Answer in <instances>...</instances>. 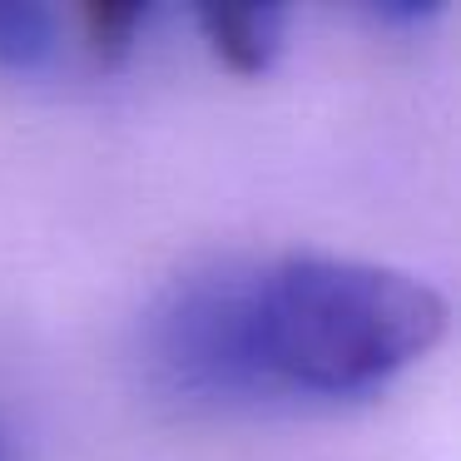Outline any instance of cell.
<instances>
[{
	"label": "cell",
	"instance_id": "6da1fadb",
	"mask_svg": "<svg viewBox=\"0 0 461 461\" xmlns=\"http://www.w3.org/2000/svg\"><path fill=\"white\" fill-rule=\"evenodd\" d=\"M447 298L387 263L278 253L179 273L140 322L159 397L203 411L332 407L382 392L447 338Z\"/></svg>",
	"mask_w": 461,
	"mask_h": 461
},
{
	"label": "cell",
	"instance_id": "7a4b0ae2",
	"mask_svg": "<svg viewBox=\"0 0 461 461\" xmlns=\"http://www.w3.org/2000/svg\"><path fill=\"white\" fill-rule=\"evenodd\" d=\"M213 60L233 75H263L283 50V11L273 5H209L194 15Z\"/></svg>",
	"mask_w": 461,
	"mask_h": 461
},
{
	"label": "cell",
	"instance_id": "3957f363",
	"mask_svg": "<svg viewBox=\"0 0 461 461\" xmlns=\"http://www.w3.org/2000/svg\"><path fill=\"white\" fill-rule=\"evenodd\" d=\"M65 55V25L35 0H0V70L45 75Z\"/></svg>",
	"mask_w": 461,
	"mask_h": 461
},
{
	"label": "cell",
	"instance_id": "277c9868",
	"mask_svg": "<svg viewBox=\"0 0 461 461\" xmlns=\"http://www.w3.org/2000/svg\"><path fill=\"white\" fill-rule=\"evenodd\" d=\"M75 21H80V41L75 45H80L95 65L110 70V65H120L124 55L140 45V31L154 21V11L149 5H110V0H104V5H85Z\"/></svg>",
	"mask_w": 461,
	"mask_h": 461
},
{
	"label": "cell",
	"instance_id": "5b68a950",
	"mask_svg": "<svg viewBox=\"0 0 461 461\" xmlns=\"http://www.w3.org/2000/svg\"><path fill=\"white\" fill-rule=\"evenodd\" d=\"M0 461H21V437L5 417H0Z\"/></svg>",
	"mask_w": 461,
	"mask_h": 461
}]
</instances>
